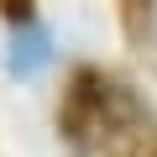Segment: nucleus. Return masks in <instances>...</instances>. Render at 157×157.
I'll use <instances>...</instances> for the list:
<instances>
[{
	"label": "nucleus",
	"instance_id": "obj_1",
	"mask_svg": "<svg viewBox=\"0 0 157 157\" xmlns=\"http://www.w3.org/2000/svg\"><path fill=\"white\" fill-rule=\"evenodd\" d=\"M0 11H6L11 21H32V11H26V0H0Z\"/></svg>",
	"mask_w": 157,
	"mask_h": 157
}]
</instances>
